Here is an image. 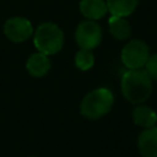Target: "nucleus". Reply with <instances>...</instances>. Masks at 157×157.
<instances>
[{"label":"nucleus","instance_id":"obj_1","mask_svg":"<svg viewBox=\"0 0 157 157\" xmlns=\"http://www.w3.org/2000/svg\"><path fill=\"white\" fill-rule=\"evenodd\" d=\"M120 85L123 96L132 104L144 103L152 93V78L144 67L128 69L121 76Z\"/></svg>","mask_w":157,"mask_h":157},{"label":"nucleus","instance_id":"obj_2","mask_svg":"<svg viewBox=\"0 0 157 157\" xmlns=\"http://www.w3.org/2000/svg\"><path fill=\"white\" fill-rule=\"evenodd\" d=\"M114 104V94L107 87H98L88 92L81 104L80 113L87 119H99L108 114Z\"/></svg>","mask_w":157,"mask_h":157},{"label":"nucleus","instance_id":"obj_3","mask_svg":"<svg viewBox=\"0 0 157 157\" xmlns=\"http://www.w3.org/2000/svg\"><path fill=\"white\" fill-rule=\"evenodd\" d=\"M34 47L45 55H53L64 45V32L53 22H43L34 31Z\"/></svg>","mask_w":157,"mask_h":157},{"label":"nucleus","instance_id":"obj_4","mask_svg":"<svg viewBox=\"0 0 157 157\" xmlns=\"http://www.w3.org/2000/svg\"><path fill=\"white\" fill-rule=\"evenodd\" d=\"M120 58L125 67L142 69L150 58L148 45L140 39H132L123 47Z\"/></svg>","mask_w":157,"mask_h":157},{"label":"nucleus","instance_id":"obj_5","mask_svg":"<svg viewBox=\"0 0 157 157\" xmlns=\"http://www.w3.org/2000/svg\"><path fill=\"white\" fill-rule=\"evenodd\" d=\"M102 36L101 26L92 20L82 21L75 31V40L81 49L92 50L97 48L102 42Z\"/></svg>","mask_w":157,"mask_h":157},{"label":"nucleus","instance_id":"obj_6","mask_svg":"<svg viewBox=\"0 0 157 157\" xmlns=\"http://www.w3.org/2000/svg\"><path fill=\"white\" fill-rule=\"evenodd\" d=\"M4 33L11 42L21 43L27 40L33 34V26L29 20L21 16H15L5 22Z\"/></svg>","mask_w":157,"mask_h":157},{"label":"nucleus","instance_id":"obj_7","mask_svg":"<svg viewBox=\"0 0 157 157\" xmlns=\"http://www.w3.org/2000/svg\"><path fill=\"white\" fill-rule=\"evenodd\" d=\"M137 147L144 157H157V126L145 129L139 135Z\"/></svg>","mask_w":157,"mask_h":157},{"label":"nucleus","instance_id":"obj_8","mask_svg":"<svg viewBox=\"0 0 157 157\" xmlns=\"http://www.w3.org/2000/svg\"><path fill=\"white\" fill-rule=\"evenodd\" d=\"M26 69L28 71V74L33 77H43L48 74V71L50 70V60L48 58V55L37 52L33 53L26 63Z\"/></svg>","mask_w":157,"mask_h":157},{"label":"nucleus","instance_id":"obj_9","mask_svg":"<svg viewBox=\"0 0 157 157\" xmlns=\"http://www.w3.org/2000/svg\"><path fill=\"white\" fill-rule=\"evenodd\" d=\"M78 9L86 18L92 21L103 18L108 12L105 0H80Z\"/></svg>","mask_w":157,"mask_h":157},{"label":"nucleus","instance_id":"obj_10","mask_svg":"<svg viewBox=\"0 0 157 157\" xmlns=\"http://www.w3.org/2000/svg\"><path fill=\"white\" fill-rule=\"evenodd\" d=\"M132 120L137 126L148 129V128L156 126L157 113L148 105L137 104L132 110Z\"/></svg>","mask_w":157,"mask_h":157},{"label":"nucleus","instance_id":"obj_11","mask_svg":"<svg viewBox=\"0 0 157 157\" xmlns=\"http://www.w3.org/2000/svg\"><path fill=\"white\" fill-rule=\"evenodd\" d=\"M109 32L118 40H125L131 36V26L125 20V17L120 16H110L108 20Z\"/></svg>","mask_w":157,"mask_h":157},{"label":"nucleus","instance_id":"obj_12","mask_svg":"<svg viewBox=\"0 0 157 157\" xmlns=\"http://www.w3.org/2000/svg\"><path fill=\"white\" fill-rule=\"evenodd\" d=\"M105 4L113 16L126 17L135 11L139 0H105Z\"/></svg>","mask_w":157,"mask_h":157},{"label":"nucleus","instance_id":"obj_13","mask_svg":"<svg viewBox=\"0 0 157 157\" xmlns=\"http://www.w3.org/2000/svg\"><path fill=\"white\" fill-rule=\"evenodd\" d=\"M94 64V55L88 49H81L75 55V65L77 69L86 71L90 70Z\"/></svg>","mask_w":157,"mask_h":157},{"label":"nucleus","instance_id":"obj_14","mask_svg":"<svg viewBox=\"0 0 157 157\" xmlns=\"http://www.w3.org/2000/svg\"><path fill=\"white\" fill-rule=\"evenodd\" d=\"M145 70L151 78L157 81V53L150 55V58L145 65Z\"/></svg>","mask_w":157,"mask_h":157}]
</instances>
